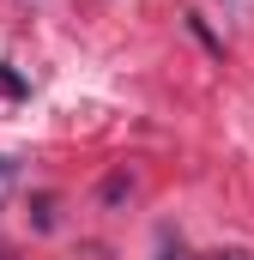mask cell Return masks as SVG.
I'll return each mask as SVG.
<instances>
[{
  "mask_svg": "<svg viewBox=\"0 0 254 260\" xmlns=\"http://www.w3.org/2000/svg\"><path fill=\"white\" fill-rule=\"evenodd\" d=\"M157 248H164V260H188V248H182V242H176V248H170V236H164V242H157Z\"/></svg>",
  "mask_w": 254,
  "mask_h": 260,
  "instance_id": "obj_2",
  "label": "cell"
},
{
  "mask_svg": "<svg viewBox=\"0 0 254 260\" xmlns=\"http://www.w3.org/2000/svg\"><path fill=\"white\" fill-rule=\"evenodd\" d=\"M218 260H248V254H236V248H230V254H218Z\"/></svg>",
  "mask_w": 254,
  "mask_h": 260,
  "instance_id": "obj_3",
  "label": "cell"
},
{
  "mask_svg": "<svg viewBox=\"0 0 254 260\" xmlns=\"http://www.w3.org/2000/svg\"><path fill=\"white\" fill-rule=\"evenodd\" d=\"M12 182H18V164L0 157V206H6V194H12Z\"/></svg>",
  "mask_w": 254,
  "mask_h": 260,
  "instance_id": "obj_1",
  "label": "cell"
}]
</instances>
